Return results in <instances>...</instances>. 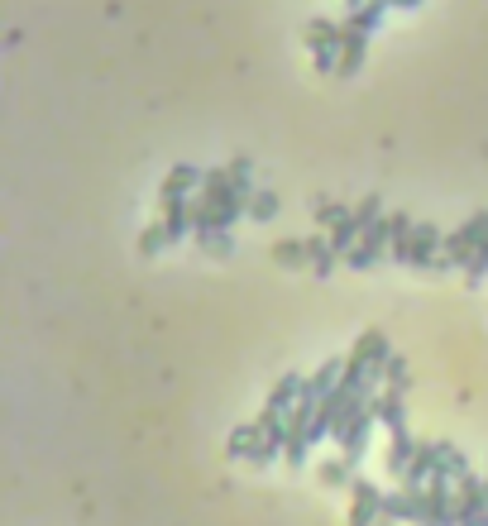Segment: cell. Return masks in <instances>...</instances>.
<instances>
[{
    "label": "cell",
    "mask_w": 488,
    "mask_h": 526,
    "mask_svg": "<svg viewBox=\"0 0 488 526\" xmlns=\"http://www.w3.org/2000/svg\"><path fill=\"white\" fill-rule=\"evenodd\" d=\"M374 412H369V402H355L345 417L335 421V431H331V440L340 445V455L350 464H359L364 460V450H369V436H374Z\"/></svg>",
    "instance_id": "1"
},
{
    "label": "cell",
    "mask_w": 488,
    "mask_h": 526,
    "mask_svg": "<svg viewBox=\"0 0 488 526\" xmlns=\"http://www.w3.org/2000/svg\"><path fill=\"white\" fill-rule=\"evenodd\" d=\"M484 235H488V211H474L460 230H450V235H445V249H441L445 268H469V259L479 254Z\"/></svg>",
    "instance_id": "2"
},
{
    "label": "cell",
    "mask_w": 488,
    "mask_h": 526,
    "mask_svg": "<svg viewBox=\"0 0 488 526\" xmlns=\"http://www.w3.org/2000/svg\"><path fill=\"white\" fill-rule=\"evenodd\" d=\"M302 39H307L311 58H316V72H331L340 67V48H345V24L335 20H311L307 29H302Z\"/></svg>",
    "instance_id": "3"
},
{
    "label": "cell",
    "mask_w": 488,
    "mask_h": 526,
    "mask_svg": "<svg viewBox=\"0 0 488 526\" xmlns=\"http://www.w3.org/2000/svg\"><path fill=\"white\" fill-rule=\"evenodd\" d=\"M445 235L441 225H431V220H417V235H412V263L407 268H417V273H445Z\"/></svg>",
    "instance_id": "4"
},
{
    "label": "cell",
    "mask_w": 488,
    "mask_h": 526,
    "mask_svg": "<svg viewBox=\"0 0 488 526\" xmlns=\"http://www.w3.org/2000/svg\"><path fill=\"white\" fill-rule=\"evenodd\" d=\"M388 240H393V225H388V216H383V220H374V225L359 235V244L345 254V263H350V268H359V273H364V268H374V263L383 259Z\"/></svg>",
    "instance_id": "5"
},
{
    "label": "cell",
    "mask_w": 488,
    "mask_h": 526,
    "mask_svg": "<svg viewBox=\"0 0 488 526\" xmlns=\"http://www.w3.org/2000/svg\"><path fill=\"white\" fill-rule=\"evenodd\" d=\"M201 168H192V163H178V168H168V177H163V187H158V201H163V211L168 206H187L192 201V192H201Z\"/></svg>",
    "instance_id": "6"
},
{
    "label": "cell",
    "mask_w": 488,
    "mask_h": 526,
    "mask_svg": "<svg viewBox=\"0 0 488 526\" xmlns=\"http://www.w3.org/2000/svg\"><path fill=\"white\" fill-rule=\"evenodd\" d=\"M484 507H488V479H474V474L455 479V526L474 522Z\"/></svg>",
    "instance_id": "7"
},
{
    "label": "cell",
    "mask_w": 488,
    "mask_h": 526,
    "mask_svg": "<svg viewBox=\"0 0 488 526\" xmlns=\"http://www.w3.org/2000/svg\"><path fill=\"white\" fill-rule=\"evenodd\" d=\"M383 517V493H378L369 479L350 483V522L345 526H374Z\"/></svg>",
    "instance_id": "8"
},
{
    "label": "cell",
    "mask_w": 488,
    "mask_h": 526,
    "mask_svg": "<svg viewBox=\"0 0 488 526\" xmlns=\"http://www.w3.org/2000/svg\"><path fill=\"white\" fill-rule=\"evenodd\" d=\"M436 464H441V440H417V460L407 464L402 488H426V483L436 479Z\"/></svg>",
    "instance_id": "9"
},
{
    "label": "cell",
    "mask_w": 488,
    "mask_h": 526,
    "mask_svg": "<svg viewBox=\"0 0 488 526\" xmlns=\"http://www.w3.org/2000/svg\"><path fill=\"white\" fill-rule=\"evenodd\" d=\"M407 393H393V388H378L374 397H369V412H374L378 426H388V431H407V402H402Z\"/></svg>",
    "instance_id": "10"
},
{
    "label": "cell",
    "mask_w": 488,
    "mask_h": 526,
    "mask_svg": "<svg viewBox=\"0 0 488 526\" xmlns=\"http://www.w3.org/2000/svg\"><path fill=\"white\" fill-rule=\"evenodd\" d=\"M383 517H388V522L422 526V488H398V493H383Z\"/></svg>",
    "instance_id": "11"
},
{
    "label": "cell",
    "mask_w": 488,
    "mask_h": 526,
    "mask_svg": "<svg viewBox=\"0 0 488 526\" xmlns=\"http://www.w3.org/2000/svg\"><path fill=\"white\" fill-rule=\"evenodd\" d=\"M412 460H417V440H412V431H393V436H388V450H383V469H388L393 479H402Z\"/></svg>",
    "instance_id": "12"
},
{
    "label": "cell",
    "mask_w": 488,
    "mask_h": 526,
    "mask_svg": "<svg viewBox=\"0 0 488 526\" xmlns=\"http://www.w3.org/2000/svg\"><path fill=\"white\" fill-rule=\"evenodd\" d=\"M388 225H393V240H388V259H393V263H412V235H417V220L402 216V211H388Z\"/></svg>",
    "instance_id": "13"
},
{
    "label": "cell",
    "mask_w": 488,
    "mask_h": 526,
    "mask_svg": "<svg viewBox=\"0 0 488 526\" xmlns=\"http://www.w3.org/2000/svg\"><path fill=\"white\" fill-rule=\"evenodd\" d=\"M335 263H340V249L331 244V235L321 230V235H307V268L316 278H331Z\"/></svg>",
    "instance_id": "14"
},
{
    "label": "cell",
    "mask_w": 488,
    "mask_h": 526,
    "mask_svg": "<svg viewBox=\"0 0 488 526\" xmlns=\"http://www.w3.org/2000/svg\"><path fill=\"white\" fill-rule=\"evenodd\" d=\"M364 53H369V34H359L345 24V48H340V67H335V77H355L359 67H364Z\"/></svg>",
    "instance_id": "15"
},
{
    "label": "cell",
    "mask_w": 488,
    "mask_h": 526,
    "mask_svg": "<svg viewBox=\"0 0 488 526\" xmlns=\"http://www.w3.org/2000/svg\"><path fill=\"white\" fill-rule=\"evenodd\" d=\"M297 402H302V373H283V378L268 388L264 407H268V412H292Z\"/></svg>",
    "instance_id": "16"
},
{
    "label": "cell",
    "mask_w": 488,
    "mask_h": 526,
    "mask_svg": "<svg viewBox=\"0 0 488 526\" xmlns=\"http://www.w3.org/2000/svg\"><path fill=\"white\" fill-rule=\"evenodd\" d=\"M465 474H469L465 450H460V445H450V440H441V464H436V479L455 483V479H465Z\"/></svg>",
    "instance_id": "17"
},
{
    "label": "cell",
    "mask_w": 488,
    "mask_h": 526,
    "mask_svg": "<svg viewBox=\"0 0 488 526\" xmlns=\"http://www.w3.org/2000/svg\"><path fill=\"white\" fill-rule=\"evenodd\" d=\"M374 378H378V388H393V393H407V388H412V369H407V359H402V354H393V359H388Z\"/></svg>",
    "instance_id": "18"
},
{
    "label": "cell",
    "mask_w": 488,
    "mask_h": 526,
    "mask_svg": "<svg viewBox=\"0 0 488 526\" xmlns=\"http://www.w3.org/2000/svg\"><path fill=\"white\" fill-rule=\"evenodd\" d=\"M254 440H259V426H254V421H244V426H235V431L225 436V455H230V460H249Z\"/></svg>",
    "instance_id": "19"
},
{
    "label": "cell",
    "mask_w": 488,
    "mask_h": 526,
    "mask_svg": "<svg viewBox=\"0 0 488 526\" xmlns=\"http://www.w3.org/2000/svg\"><path fill=\"white\" fill-rule=\"evenodd\" d=\"M350 211H355V206H345V201L321 197V201H316V225H321V230L331 235L335 225H345V220H350Z\"/></svg>",
    "instance_id": "20"
},
{
    "label": "cell",
    "mask_w": 488,
    "mask_h": 526,
    "mask_svg": "<svg viewBox=\"0 0 488 526\" xmlns=\"http://www.w3.org/2000/svg\"><path fill=\"white\" fill-rule=\"evenodd\" d=\"M316 479L326 483V488H350V483H355V464L350 460H326L321 469H316Z\"/></svg>",
    "instance_id": "21"
},
{
    "label": "cell",
    "mask_w": 488,
    "mask_h": 526,
    "mask_svg": "<svg viewBox=\"0 0 488 526\" xmlns=\"http://www.w3.org/2000/svg\"><path fill=\"white\" fill-rule=\"evenodd\" d=\"M278 192L273 187H254V197H249V220H273L278 216Z\"/></svg>",
    "instance_id": "22"
},
{
    "label": "cell",
    "mask_w": 488,
    "mask_h": 526,
    "mask_svg": "<svg viewBox=\"0 0 488 526\" xmlns=\"http://www.w3.org/2000/svg\"><path fill=\"white\" fill-rule=\"evenodd\" d=\"M273 263H283V268H307V240H278L273 244Z\"/></svg>",
    "instance_id": "23"
},
{
    "label": "cell",
    "mask_w": 488,
    "mask_h": 526,
    "mask_svg": "<svg viewBox=\"0 0 488 526\" xmlns=\"http://www.w3.org/2000/svg\"><path fill=\"white\" fill-rule=\"evenodd\" d=\"M168 225H163V220H154V225H149V230H144V235H139V254H144V259H154L158 249H168Z\"/></svg>",
    "instance_id": "24"
},
{
    "label": "cell",
    "mask_w": 488,
    "mask_h": 526,
    "mask_svg": "<svg viewBox=\"0 0 488 526\" xmlns=\"http://www.w3.org/2000/svg\"><path fill=\"white\" fill-rule=\"evenodd\" d=\"M201 254H211V259H230L235 254V235L230 230H216V235H206V240H197Z\"/></svg>",
    "instance_id": "25"
},
{
    "label": "cell",
    "mask_w": 488,
    "mask_h": 526,
    "mask_svg": "<svg viewBox=\"0 0 488 526\" xmlns=\"http://www.w3.org/2000/svg\"><path fill=\"white\" fill-rule=\"evenodd\" d=\"M374 220H383V201H378V197H359L355 201V225H359V230H369Z\"/></svg>",
    "instance_id": "26"
},
{
    "label": "cell",
    "mask_w": 488,
    "mask_h": 526,
    "mask_svg": "<svg viewBox=\"0 0 488 526\" xmlns=\"http://www.w3.org/2000/svg\"><path fill=\"white\" fill-rule=\"evenodd\" d=\"M488 278V235H484V244H479V254L469 259V268H465V283L469 287H479Z\"/></svg>",
    "instance_id": "27"
},
{
    "label": "cell",
    "mask_w": 488,
    "mask_h": 526,
    "mask_svg": "<svg viewBox=\"0 0 488 526\" xmlns=\"http://www.w3.org/2000/svg\"><path fill=\"white\" fill-rule=\"evenodd\" d=\"M422 0H393V10H417Z\"/></svg>",
    "instance_id": "28"
},
{
    "label": "cell",
    "mask_w": 488,
    "mask_h": 526,
    "mask_svg": "<svg viewBox=\"0 0 488 526\" xmlns=\"http://www.w3.org/2000/svg\"><path fill=\"white\" fill-rule=\"evenodd\" d=\"M465 526H488V507L479 512V517H474V522H465Z\"/></svg>",
    "instance_id": "29"
},
{
    "label": "cell",
    "mask_w": 488,
    "mask_h": 526,
    "mask_svg": "<svg viewBox=\"0 0 488 526\" xmlns=\"http://www.w3.org/2000/svg\"><path fill=\"white\" fill-rule=\"evenodd\" d=\"M374 526H398V522H388V517H378V522Z\"/></svg>",
    "instance_id": "30"
}]
</instances>
